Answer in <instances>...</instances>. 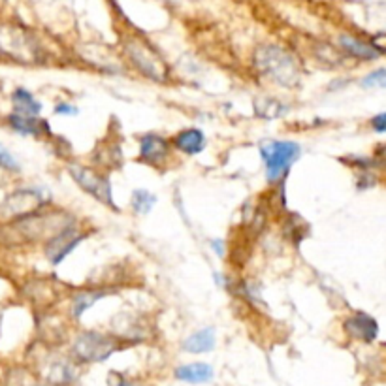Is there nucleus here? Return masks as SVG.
Here are the masks:
<instances>
[{"label": "nucleus", "mask_w": 386, "mask_h": 386, "mask_svg": "<svg viewBox=\"0 0 386 386\" xmlns=\"http://www.w3.org/2000/svg\"><path fill=\"white\" fill-rule=\"evenodd\" d=\"M68 172L87 194H90L102 204L110 206L113 212H117L115 206H113V194H111V183L108 179V175H104L93 166H83L78 165V162L70 165Z\"/></svg>", "instance_id": "nucleus-6"}, {"label": "nucleus", "mask_w": 386, "mask_h": 386, "mask_svg": "<svg viewBox=\"0 0 386 386\" xmlns=\"http://www.w3.org/2000/svg\"><path fill=\"white\" fill-rule=\"evenodd\" d=\"M339 46L349 55H353V57L356 58H362V61H375V58H379V53H381V51H377L373 43H365L362 42V40H358V38L349 36V34L339 36Z\"/></svg>", "instance_id": "nucleus-15"}, {"label": "nucleus", "mask_w": 386, "mask_h": 386, "mask_svg": "<svg viewBox=\"0 0 386 386\" xmlns=\"http://www.w3.org/2000/svg\"><path fill=\"white\" fill-rule=\"evenodd\" d=\"M11 102H14V113H19V115H31V117H38V113L42 111V104L34 98L31 90L23 89H16L11 93Z\"/></svg>", "instance_id": "nucleus-16"}, {"label": "nucleus", "mask_w": 386, "mask_h": 386, "mask_svg": "<svg viewBox=\"0 0 386 386\" xmlns=\"http://www.w3.org/2000/svg\"><path fill=\"white\" fill-rule=\"evenodd\" d=\"M386 81V68L375 70V72H371L370 75H365L364 80H362V85L364 87H375V85H382Z\"/></svg>", "instance_id": "nucleus-20"}, {"label": "nucleus", "mask_w": 386, "mask_h": 386, "mask_svg": "<svg viewBox=\"0 0 386 386\" xmlns=\"http://www.w3.org/2000/svg\"><path fill=\"white\" fill-rule=\"evenodd\" d=\"M175 379H179L183 382H189V385H204V382L213 381L215 377V371L209 364L206 362H194V364H185L179 365L175 370Z\"/></svg>", "instance_id": "nucleus-13"}, {"label": "nucleus", "mask_w": 386, "mask_h": 386, "mask_svg": "<svg viewBox=\"0 0 386 386\" xmlns=\"http://www.w3.org/2000/svg\"><path fill=\"white\" fill-rule=\"evenodd\" d=\"M172 155V143L159 134H143L138 145V162L153 168H162Z\"/></svg>", "instance_id": "nucleus-7"}, {"label": "nucleus", "mask_w": 386, "mask_h": 386, "mask_svg": "<svg viewBox=\"0 0 386 386\" xmlns=\"http://www.w3.org/2000/svg\"><path fill=\"white\" fill-rule=\"evenodd\" d=\"M157 204V196L153 192L145 191V189H136L130 196V206L138 215H147Z\"/></svg>", "instance_id": "nucleus-18"}, {"label": "nucleus", "mask_w": 386, "mask_h": 386, "mask_svg": "<svg viewBox=\"0 0 386 386\" xmlns=\"http://www.w3.org/2000/svg\"><path fill=\"white\" fill-rule=\"evenodd\" d=\"M371 128L379 134L386 132V111L385 113H379V115H375L373 119H371Z\"/></svg>", "instance_id": "nucleus-22"}, {"label": "nucleus", "mask_w": 386, "mask_h": 386, "mask_svg": "<svg viewBox=\"0 0 386 386\" xmlns=\"http://www.w3.org/2000/svg\"><path fill=\"white\" fill-rule=\"evenodd\" d=\"M28 386H53V385H48V382H32V385Z\"/></svg>", "instance_id": "nucleus-25"}, {"label": "nucleus", "mask_w": 386, "mask_h": 386, "mask_svg": "<svg viewBox=\"0 0 386 386\" xmlns=\"http://www.w3.org/2000/svg\"><path fill=\"white\" fill-rule=\"evenodd\" d=\"M382 87H385V89H386V81H385V83H382Z\"/></svg>", "instance_id": "nucleus-26"}, {"label": "nucleus", "mask_w": 386, "mask_h": 386, "mask_svg": "<svg viewBox=\"0 0 386 386\" xmlns=\"http://www.w3.org/2000/svg\"><path fill=\"white\" fill-rule=\"evenodd\" d=\"M345 332L349 333L350 338L360 339V341H365L370 343L377 338L379 333V324L373 317H370L367 313H355L350 315L347 320H345Z\"/></svg>", "instance_id": "nucleus-10"}, {"label": "nucleus", "mask_w": 386, "mask_h": 386, "mask_svg": "<svg viewBox=\"0 0 386 386\" xmlns=\"http://www.w3.org/2000/svg\"><path fill=\"white\" fill-rule=\"evenodd\" d=\"M254 106H264L266 111H262L259 117H262V119H268V121H273V119H277V117H281L283 113H285V108L281 106V102L277 100H271V98H264V100H259Z\"/></svg>", "instance_id": "nucleus-19"}, {"label": "nucleus", "mask_w": 386, "mask_h": 386, "mask_svg": "<svg viewBox=\"0 0 386 386\" xmlns=\"http://www.w3.org/2000/svg\"><path fill=\"white\" fill-rule=\"evenodd\" d=\"M121 339L106 332L96 330H85L78 333V338L72 343V358L81 364H98L106 362L119 349Z\"/></svg>", "instance_id": "nucleus-3"}, {"label": "nucleus", "mask_w": 386, "mask_h": 386, "mask_svg": "<svg viewBox=\"0 0 386 386\" xmlns=\"http://www.w3.org/2000/svg\"><path fill=\"white\" fill-rule=\"evenodd\" d=\"M85 239V234L78 232V224L72 228H66L64 232L57 234L53 239H49L48 244L43 245L46 251V259L53 266H58L61 262L68 259L70 254L74 253L75 247Z\"/></svg>", "instance_id": "nucleus-8"}, {"label": "nucleus", "mask_w": 386, "mask_h": 386, "mask_svg": "<svg viewBox=\"0 0 386 386\" xmlns=\"http://www.w3.org/2000/svg\"><path fill=\"white\" fill-rule=\"evenodd\" d=\"M113 386H132V385H130V382H127V381H122V379H121V381L117 382V385H113Z\"/></svg>", "instance_id": "nucleus-24"}, {"label": "nucleus", "mask_w": 386, "mask_h": 386, "mask_svg": "<svg viewBox=\"0 0 386 386\" xmlns=\"http://www.w3.org/2000/svg\"><path fill=\"white\" fill-rule=\"evenodd\" d=\"M53 111L57 113V115H78L80 113V110L75 106H72V104H66V102H61V104H57V106L53 108Z\"/></svg>", "instance_id": "nucleus-21"}, {"label": "nucleus", "mask_w": 386, "mask_h": 386, "mask_svg": "<svg viewBox=\"0 0 386 386\" xmlns=\"http://www.w3.org/2000/svg\"><path fill=\"white\" fill-rule=\"evenodd\" d=\"M108 291H81L75 296H72V317L81 318L85 311H89L96 302H100L102 298L108 296Z\"/></svg>", "instance_id": "nucleus-17"}, {"label": "nucleus", "mask_w": 386, "mask_h": 386, "mask_svg": "<svg viewBox=\"0 0 386 386\" xmlns=\"http://www.w3.org/2000/svg\"><path fill=\"white\" fill-rule=\"evenodd\" d=\"M72 226H75V219L72 213L64 212L61 207L43 206L36 212L8 222L0 230V241L6 245H25L43 241V245H46L57 234Z\"/></svg>", "instance_id": "nucleus-1"}, {"label": "nucleus", "mask_w": 386, "mask_h": 386, "mask_svg": "<svg viewBox=\"0 0 386 386\" xmlns=\"http://www.w3.org/2000/svg\"><path fill=\"white\" fill-rule=\"evenodd\" d=\"M254 66L262 78L273 81L281 87L294 89L300 83L302 70H300L296 57L279 46H262L256 49Z\"/></svg>", "instance_id": "nucleus-2"}, {"label": "nucleus", "mask_w": 386, "mask_h": 386, "mask_svg": "<svg viewBox=\"0 0 386 386\" xmlns=\"http://www.w3.org/2000/svg\"><path fill=\"white\" fill-rule=\"evenodd\" d=\"M125 53L130 58V63L136 66V70L142 72V75H145L149 80L159 81V83L168 80L166 63L149 43L140 42L136 38H128L125 42Z\"/></svg>", "instance_id": "nucleus-5"}, {"label": "nucleus", "mask_w": 386, "mask_h": 386, "mask_svg": "<svg viewBox=\"0 0 386 386\" xmlns=\"http://www.w3.org/2000/svg\"><path fill=\"white\" fill-rule=\"evenodd\" d=\"M6 122L14 132L21 134V136H36V138H40V136H49L51 134L48 121H43L40 117L10 113L6 117Z\"/></svg>", "instance_id": "nucleus-11"}, {"label": "nucleus", "mask_w": 386, "mask_h": 386, "mask_svg": "<svg viewBox=\"0 0 386 386\" xmlns=\"http://www.w3.org/2000/svg\"><path fill=\"white\" fill-rule=\"evenodd\" d=\"M212 249L215 251V254H217L219 259H222V256L226 254V245H224L222 239H212Z\"/></svg>", "instance_id": "nucleus-23"}, {"label": "nucleus", "mask_w": 386, "mask_h": 386, "mask_svg": "<svg viewBox=\"0 0 386 386\" xmlns=\"http://www.w3.org/2000/svg\"><path fill=\"white\" fill-rule=\"evenodd\" d=\"M259 151L264 162L266 177L270 183L283 179L302 155L300 143L291 140H270L262 143Z\"/></svg>", "instance_id": "nucleus-4"}, {"label": "nucleus", "mask_w": 386, "mask_h": 386, "mask_svg": "<svg viewBox=\"0 0 386 386\" xmlns=\"http://www.w3.org/2000/svg\"><path fill=\"white\" fill-rule=\"evenodd\" d=\"M215 343H217L215 330L202 328L192 333V335H189L181 347H183V350L189 353V355H206V353H212V350L215 349Z\"/></svg>", "instance_id": "nucleus-14"}, {"label": "nucleus", "mask_w": 386, "mask_h": 386, "mask_svg": "<svg viewBox=\"0 0 386 386\" xmlns=\"http://www.w3.org/2000/svg\"><path fill=\"white\" fill-rule=\"evenodd\" d=\"M48 385H70L78 377L75 360L61 355H49L40 370Z\"/></svg>", "instance_id": "nucleus-9"}, {"label": "nucleus", "mask_w": 386, "mask_h": 386, "mask_svg": "<svg viewBox=\"0 0 386 386\" xmlns=\"http://www.w3.org/2000/svg\"><path fill=\"white\" fill-rule=\"evenodd\" d=\"M206 143V134L202 132L200 128H185V130L175 134L174 140H172V145H174L175 151L189 155V157H196V155L204 153Z\"/></svg>", "instance_id": "nucleus-12"}]
</instances>
